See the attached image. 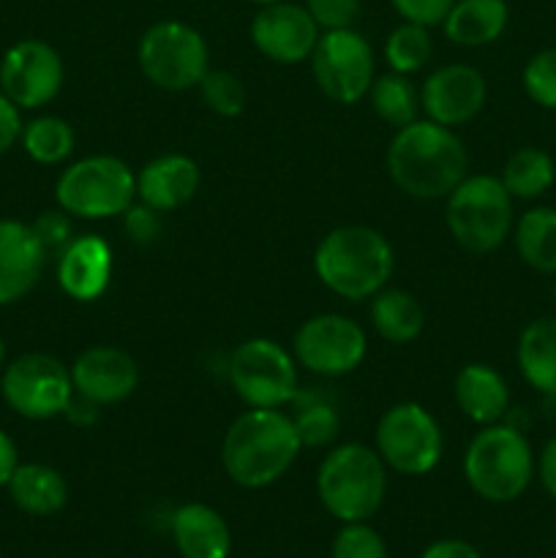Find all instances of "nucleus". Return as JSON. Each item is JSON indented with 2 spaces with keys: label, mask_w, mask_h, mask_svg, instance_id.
<instances>
[{
  "label": "nucleus",
  "mask_w": 556,
  "mask_h": 558,
  "mask_svg": "<svg viewBox=\"0 0 556 558\" xmlns=\"http://www.w3.org/2000/svg\"><path fill=\"white\" fill-rule=\"evenodd\" d=\"M485 98L488 85L474 65L447 63L431 71L420 85V112L434 123L456 129L483 112Z\"/></svg>",
  "instance_id": "nucleus-16"
},
{
  "label": "nucleus",
  "mask_w": 556,
  "mask_h": 558,
  "mask_svg": "<svg viewBox=\"0 0 556 558\" xmlns=\"http://www.w3.org/2000/svg\"><path fill=\"white\" fill-rule=\"evenodd\" d=\"M22 125L25 123H22L20 107L0 90V156H5L20 142Z\"/></svg>",
  "instance_id": "nucleus-40"
},
{
  "label": "nucleus",
  "mask_w": 556,
  "mask_h": 558,
  "mask_svg": "<svg viewBox=\"0 0 556 558\" xmlns=\"http://www.w3.org/2000/svg\"><path fill=\"white\" fill-rule=\"evenodd\" d=\"M322 31L305 5L278 0V3L259 5L251 20V44L256 52L278 65H298L311 58Z\"/></svg>",
  "instance_id": "nucleus-15"
},
{
  "label": "nucleus",
  "mask_w": 556,
  "mask_h": 558,
  "mask_svg": "<svg viewBox=\"0 0 556 558\" xmlns=\"http://www.w3.org/2000/svg\"><path fill=\"white\" fill-rule=\"evenodd\" d=\"M303 5L314 16L319 31H341V27H354L363 0H303Z\"/></svg>",
  "instance_id": "nucleus-36"
},
{
  "label": "nucleus",
  "mask_w": 556,
  "mask_h": 558,
  "mask_svg": "<svg viewBox=\"0 0 556 558\" xmlns=\"http://www.w3.org/2000/svg\"><path fill=\"white\" fill-rule=\"evenodd\" d=\"M463 480L480 499L510 505L521 499L537 474V458L521 428L510 423L483 425L463 452Z\"/></svg>",
  "instance_id": "nucleus-4"
},
{
  "label": "nucleus",
  "mask_w": 556,
  "mask_h": 558,
  "mask_svg": "<svg viewBox=\"0 0 556 558\" xmlns=\"http://www.w3.org/2000/svg\"><path fill=\"white\" fill-rule=\"evenodd\" d=\"M98 414H101V407L85 401V398H80L74 392V398H71V403H69V409H65L63 417H69L74 425H82V428H87V425L96 423Z\"/></svg>",
  "instance_id": "nucleus-44"
},
{
  "label": "nucleus",
  "mask_w": 556,
  "mask_h": 558,
  "mask_svg": "<svg viewBox=\"0 0 556 558\" xmlns=\"http://www.w3.org/2000/svg\"><path fill=\"white\" fill-rule=\"evenodd\" d=\"M202 183L200 163L185 153H164L136 172V202L158 213L189 205Z\"/></svg>",
  "instance_id": "nucleus-19"
},
{
  "label": "nucleus",
  "mask_w": 556,
  "mask_h": 558,
  "mask_svg": "<svg viewBox=\"0 0 556 558\" xmlns=\"http://www.w3.org/2000/svg\"><path fill=\"white\" fill-rule=\"evenodd\" d=\"M371 325L382 341L403 347L423 336L425 311L414 294L385 287L371 298Z\"/></svg>",
  "instance_id": "nucleus-26"
},
{
  "label": "nucleus",
  "mask_w": 556,
  "mask_h": 558,
  "mask_svg": "<svg viewBox=\"0 0 556 558\" xmlns=\"http://www.w3.org/2000/svg\"><path fill=\"white\" fill-rule=\"evenodd\" d=\"M65 65L58 49L41 38H22L0 60V90L20 109H41L63 90Z\"/></svg>",
  "instance_id": "nucleus-14"
},
{
  "label": "nucleus",
  "mask_w": 556,
  "mask_h": 558,
  "mask_svg": "<svg viewBox=\"0 0 556 558\" xmlns=\"http://www.w3.org/2000/svg\"><path fill=\"white\" fill-rule=\"evenodd\" d=\"M537 477L540 483H543L545 494H548L551 499H556V436H551V439L545 441L543 452H540Z\"/></svg>",
  "instance_id": "nucleus-42"
},
{
  "label": "nucleus",
  "mask_w": 556,
  "mask_h": 558,
  "mask_svg": "<svg viewBox=\"0 0 556 558\" xmlns=\"http://www.w3.org/2000/svg\"><path fill=\"white\" fill-rule=\"evenodd\" d=\"M229 385L249 409H283L300 392V365L273 338H249L232 352Z\"/></svg>",
  "instance_id": "nucleus-9"
},
{
  "label": "nucleus",
  "mask_w": 556,
  "mask_h": 558,
  "mask_svg": "<svg viewBox=\"0 0 556 558\" xmlns=\"http://www.w3.org/2000/svg\"><path fill=\"white\" fill-rule=\"evenodd\" d=\"M387 172L412 199H447L469 174L467 147L456 129L418 118L396 129L387 147Z\"/></svg>",
  "instance_id": "nucleus-1"
},
{
  "label": "nucleus",
  "mask_w": 556,
  "mask_h": 558,
  "mask_svg": "<svg viewBox=\"0 0 556 558\" xmlns=\"http://www.w3.org/2000/svg\"><path fill=\"white\" fill-rule=\"evenodd\" d=\"M20 142L36 163L58 167V163L69 161L71 153H74L76 134L69 120L55 118V114H41V118L22 125Z\"/></svg>",
  "instance_id": "nucleus-30"
},
{
  "label": "nucleus",
  "mask_w": 556,
  "mask_h": 558,
  "mask_svg": "<svg viewBox=\"0 0 556 558\" xmlns=\"http://www.w3.org/2000/svg\"><path fill=\"white\" fill-rule=\"evenodd\" d=\"M316 87L330 101L352 107L368 96L374 82V49L368 38L354 27L322 31L314 52L309 58Z\"/></svg>",
  "instance_id": "nucleus-12"
},
{
  "label": "nucleus",
  "mask_w": 556,
  "mask_h": 558,
  "mask_svg": "<svg viewBox=\"0 0 556 558\" xmlns=\"http://www.w3.org/2000/svg\"><path fill=\"white\" fill-rule=\"evenodd\" d=\"M516 357L529 387L540 396L556 398V316H543L523 327Z\"/></svg>",
  "instance_id": "nucleus-25"
},
{
  "label": "nucleus",
  "mask_w": 556,
  "mask_h": 558,
  "mask_svg": "<svg viewBox=\"0 0 556 558\" xmlns=\"http://www.w3.org/2000/svg\"><path fill=\"white\" fill-rule=\"evenodd\" d=\"M292 354L300 368L325 379L349 376L368 354V336L343 314H316L298 327Z\"/></svg>",
  "instance_id": "nucleus-13"
},
{
  "label": "nucleus",
  "mask_w": 556,
  "mask_h": 558,
  "mask_svg": "<svg viewBox=\"0 0 556 558\" xmlns=\"http://www.w3.org/2000/svg\"><path fill=\"white\" fill-rule=\"evenodd\" d=\"M316 496L336 521H371L387 496L385 461L360 441L336 445L316 469Z\"/></svg>",
  "instance_id": "nucleus-5"
},
{
  "label": "nucleus",
  "mask_w": 556,
  "mask_h": 558,
  "mask_svg": "<svg viewBox=\"0 0 556 558\" xmlns=\"http://www.w3.org/2000/svg\"><path fill=\"white\" fill-rule=\"evenodd\" d=\"M112 248L98 234H80L58 256V283L76 303H93L112 281Z\"/></svg>",
  "instance_id": "nucleus-20"
},
{
  "label": "nucleus",
  "mask_w": 556,
  "mask_h": 558,
  "mask_svg": "<svg viewBox=\"0 0 556 558\" xmlns=\"http://www.w3.org/2000/svg\"><path fill=\"white\" fill-rule=\"evenodd\" d=\"M396 267L392 245L379 229L365 223L336 227L314 251V272L325 289L349 303L371 300L387 287Z\"/></svg>",
  "instance_id": "nucleus-3"
},
{
  "label": "nucleus",
  "mask_w": 556,
  "mask_h": 558,
  "mask_svg": "<svg viewBox=\"0 0 556 558\" xmlns=\"http://www.w3.org/2000/svg\"><path fill=\"white\" fill-rule=\"evenodd\" d=\"M303 441L281 409H245L229 423L221 441V466L234 485L259 490L278 483L298 461Z\"/></svg>",
  "instance_id": "nucleus-2"
},
{
  "label": "nucleus",
  "mask_w": 556,
  "mask_h": 558,
  "mask_svg": "<svg viewBox=\"0 0 556 558\" xmlns=\"http://www.w3.org/2000/svg\"><path fill=\"white\" fill-rule=\"evenodd\" d=\"M365 98L371 101L376 118L382 123L392 125V129H403L412 120H418L420 114V90L412 85L407 74L387 71V74L374 76Z\"/></svg>",
  "instance_id": "nucleus-29"
},
{
  "label": "nucleus",
  "mask_w": 556,
  "mask_h": 558,
  "mask_svg": "<svg viewBox=\"0 0 556 558\" xmlns=\"http://www.w3.org/2000/svg\"><path fill=\"white\" fill-rule=\"evenodd\" d=\"M249 3H254V5H270V3H278V0H249Z\"/></svg>",
  "instance_id": "nucleus-46"
},
{
  "label": "nucleus",
  "mask_w": 556,
  "mask_h": 558,
  "mask_svg": "<svg viewBox=\"0 0 556 558\" xmlns=\"http://www.w3.org/2000/svg\"><path fill=\"white\" fill-rule=\"evenodd\" d=\"M523 90L537 107L556 112V47L540 49L523 65Z\"/></svg>",
  "instance_id": "nucleus-34"
},
{
  "label": "nucleus",
  "mask_w": 556,
  "mask_h": 558,
  "mask_svg": "<svg viewBox=\"0 0 556 558\" xmlns=\"http://www.w3.org/2000/svg\"><path fill=\"white\" fill-rule=\"evenodd\" d=\"M420 558H483L480 550L467 539H436L423 550Z\"/></svg>",
  "instance_id": "nucleus-41"
},
{
  "label": "nucleus",
  "mask_w": 556,
  "mask_h": 558,
  "mask_svg": "<svg viewBox=\"0 0 556 558\" xmlns=\"http://www.w3.org/2000/svg\"><path fill=\"white\" fill-rule=\"evenodd\" d=\"M3 360H5V343L3 338H0V368H3Z\"/></svg>",
  "instance_id": "nucleus-45"
},
{
  "label": "nucleus",
  "mask_w": 556,
  "mask_h": 558,
  "mask_svg": "<svg viewBox=\"0 0 556 558\" xmlns=\"http://www.w3.org/2000/svg\"><path fill=\"white\" fill-rule=\"evenodd\" d=\"M289 407H294L289 417H292L294 430H298L303 447H330L338 439L341 414H338L336 403L327 401L325 396L300 390Z\"/></svg>",
  "instance_id": "nucleus-31"
},
{
  "label": "nucleus",
  "mask_w": 556,
  "mask_h": 558,
  "mask_svg": "<svg viewBox=\"0 0 556 558\" xmlns=\"http://www.w3.org/2000/svg\"><path fill=\"white\" fill-rule=\"evenodd\" d=\"M554 300H556V281H554Z\"/></svg>",
  "instance_id": "nucleus-47"
},
{
  "label": "nucleus",
  "mask_w": 556,
  "mask_h": 558,
  "mask_svg": "<svg viewBox=\"0 0 556 558\" xmlns=\"http://www.w3.org/2000/svg\"><path fill=\"white\" fill-rule=\"evenodd\" d=\"M456 407L469 423L494 425L507 417L510 409V387L507 379L488 363H467L452 381Z\"/></svg>",
  "instance_id": "nucleus-21"
},
{
  "label": "nucleus",
  "mask_w": 556,
  "mask_h": 558,
  "mask_svg": "<svg viewBox=\"0 0 556 558\" xmlns=\"http://www.w3.org/2000/svg\"><path fill=\"white\" fill-rule=\"evenodd\" d=\"M55 202L82 221L118 218L136 202V172L118 156H85L60 172Z\"/></svg>",
  "instance_id": "nucleus-7"
},
{
  "label": "nucleus",
  "mask_w": 556,
  "mask_h": 558,
  "mask_svg": "<svg viewBox=\"0 0 556 558\" xmlns=\"http://www.w3.org/2000/svg\"><path fill=\"white\" fill-rule=\"evenodd\" d=\"M47 256L33 223L0 218V305L16 303L36 289Z\"/></svg>",
  "instance_id": "nucleus-18"
},
{
  "label": "nucleus",
  "mask_w": 556,
  "mask_h": 558,
  "mask_svg": "<svg viewBox=\"0 0 556 558\" xmlns=\"http://www.w3.org/2000/svg\"><path fill=\"white\" fill-rule=\"evenodd\" d=\"M123 227L134 243L150 245L156 243L158 234H161V213L142 205V202H134V205L123 213Z\"/></svg>",
  "instance_id": "nucleus-38"
},
{
  "label": "nucleus",
  "mask_w": 556,
  "mask_h": 558,
  "mask_svg": "<svg viewBox=\"0 0 556 558\" xmlns=\"http://www.w3.org/2000/svg\"><path fill=\"white\" fill-rule=\"evenodd\" d=\"M512 199H540L556 180V163L540 147H521L505 161L499 174Z\"/></svg>",
  "instance_id": "nucleus-28"
},
{
  "label": "nucleus",
  "mask_w": 556,
  "mask_h": 558,
  "mask_svg": "<svg viewBox=\"0 0 556 558\" xmlns=\"http://www.w3.org/2000/svg\"><path fill=\"white\" fill-rule=\"evenodd\" d=\"M142 76L164 93L200 87L210 71V47L194 25L180 20L153 22L136 44Z\"/></svg>",
  "instance_id": "nucleus-8"
},
{
  "label": "nucleus",
  "mask_w": 556,
  "mask_h": 558,
  "mask_svg": "<svg viewBox=\"0 0 556 558\" xmlns=\"http://www.w3.org/2000/svg\"><path fill=\"white\" fill-rule=\"evenodd\" d=\"M5 488L22 512L36 518L55 515L69 501V483L47 463H20Z\"/></svg>",
  "instance_id": "nucleus-24"
},
{
  "label": "nucleus",
  "mask_w": 556,
  "mask_h": 558,
  "mask_svg": "<svg viewBox=\"0 0 556 558\" xmlns=\"http://www.w3.org/2000/svg\"><path fill=\"white\" fill-rule=\"evenodd\" d=\"M196 90H200L205 107L218 118H238V114H243L245 101H249V93H245L240 76L227 69L207 71Z\"/></svg>",
  "instance_id": "nucleus-33"
},
{
  "label": "nucleus",
  "mask_w": 556,
  "mask_h": 558,
  "mask_svg": "<svg viewBox=\"0 0 556 558\" xmlns=\"http://www.w3.org/2000/svg\"><path fill=\"white\" fill-rule=\"evenodd\" d=\"M74 392L96 407H114L134 396L140 387V365L125 349L98 343L76 354L71 363Z\"/></svg>",
  "instance_id": "nucleus-17"
},
{
  "label": "nucleus",
  "mask_w": 556,
  "mask_h": 558,
  "mask_svg": "<svg viewBox=\"0 0 556 558\" xmlns=\"http://www.w3.org/2000/svg\"><path fill=\"white\" fill-rule=\"evenodd\" d=\"M0 392L11 412L33 423H44V420L63 417L74 398V385H71V371L58 357L27 352L5 365L0 376Z\"/></svg>",
  "instance_id": "nucleus-11"
},
{
  "label": "nucleus",
  "mask_w": 556,
  "mask_h": 558,
  "mask_svg": "<svg viewBox=\"0 0 556 558\" xmlns=\"http://www.w3.org/2000/svg\"><path fill=\"white\" fill-rule=\"evenodd\" d=\"M510 22L507 0H456L442 20L447 41L463 49H480L499 41Z\"/></svg>",
  "instance_id": "nucleus-23"
},
{
  "label": "nucleus",
  "mask_w": 556,
  "mask_h": 558,
  "mask_svg": "<svg viewBox=\"0 0 556 558\" xmlns=\"http://www.w3.org/2000/svg\"><path fill=\"white\" fill-rule=\"evenodd\" d=\"M431 54H434L431 27L418 25V22L401 20L385 41V60L396 74H418L420 69L428 65Z\"/></svg>",
  "instance_id": "nucleus-32"
},
{
  "label": "nucleus",
  "mask_w": 556,
  "mask_h": 558,
  "mask_svg": "<svg viewBox=\"0 0 556 558\" xmlns=\"http://www.w3.org/2000/svg\"><path fill=\"white\" fill-rule=\"evenodd\" d=\"M330 558H387V545L368 521L341 523L333 537Z\"/></svg>",
  "instance_id": "nucleus-35"
},
{
  "label": "nucleus",
  "mask_w": 556,
  "mask_h": 558,
  "mask_svg": "<svg viewBox=\"0 0 556 558\" xmlns=\"http://www.w3.org/2000/svg\"><path fill=\"white\" fill-rule=\"evenodd\" d=\"M456 0H390L392 11H396L401 20L418 22L425 27H439L442 20L447 16V11L452 9Z\"/></svg>",
  "instance_id": "nucleus-37"
},
{
  "label": "nucleus",
  "mask_w": 556,
  "mask_h": 558,
  "mask_svg": "<svg viewBox=\"0 0 556 558\" xmlns=\"http://www.w3.org/2000/svg\"><path fill=\"white\" fill-rule=\"evenodd\" d=\"M16 466H20V452H16L14 439L5 430H0V488L9 485Z\"/></svg>",
  "instance_id": "nucleus-43"
},
{
  "label": "nucleus",
  "mask_w": 556,
  "mask_h": 558,
  "mask_svg": "<svg viewBox=\"0 0 556 558\" xmlns=\"http://www.w3.org/2000/svg\"><path fill=\"white\" fill-rule=\"evenodd\" d=\"M374 450L390 472L423 477L439 466L445 434L439 420L423 403L401 401L387 409L376 423Z\"/></svg>",
  "instance_id": "nucleus-10"
},
{
  "label": "nucleus",
  "mask_w": 556,
  "mask_h": 558,
  "mask_svg": "<svg viewBox=\"0 0 556 558\" xmlns=\"http://www.w3.org/2000/svg\"><path fill=\"white\" fill-rule=\"evenodd\" d=\"M516 251L523 265L532 270L556 276V210L554 207H532L512 227Z\"/></svg>",
  "instance_id": "nucleus-27"
},
{
  "label": "nucleus",
  "mask_w": 556,
  "mask_h": 558,
  "mask_svg": "<svg viewBox=\"0 0 556 558\" xmlns=\"http://www.w3.org/2000/svg\"><path fill=\"white\" fill-rule=\"evenodd\" d=\"M69 213L63 210H47L44 216H38V221L33 223V229H36L38 240L44 243V248H47V254H52V251H63L65 245L71 243V221H69Z\"/></svg>",
  "instance_id": "nucleus-39"
},
{
  "label": "nucleus",
  "mask_w": 556,
  "mask_h": 558,
  "mask_svg": "<svg viewBox=\"0 0 556 558\" xmlns=\"http://www.w3.org/2000/svg\"><path fill=\"white\" fill-rule=\"evenodd\" d=\"M174 548L183 558H229L232 532L218 510L202 501H189L172 515Z\"/></svg>",
  "instance_id": "nucleus-22"
},
{
  "label": "nucleus",
  "mask_w": 556,
  "mask_h": 558,
  "mask_svg": "<svg viewBox=\"0 0 556 558\" xmlns=\"http://www.w3.org/2000/svg\"><path fill=\"white\" fill-rule=\"evenodd\" d=\"M512 196L496 174H467L445 199V223L469 254H491L512 234Z\"/></svg>",
  "instance_id": "nucleus-6"
}]
</instances>
